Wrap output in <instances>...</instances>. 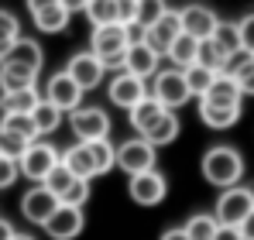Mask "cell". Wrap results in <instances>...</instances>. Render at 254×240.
<instances>
[{
	"mask_svg": "<svg viewBox=\"0 0 254 240\" xmlns=\"http://www.w3.org/2000/svg\"><path fill=\"white\" fill-rule=\"evenodd\" d=\"M199 168H203V179H206L210 185H216V189H230V185H241L244 158H241L237 148L216 144V148H210V151L203 155Z\"/></svg>",
	"mask_w": 254,
	"mask_h": 240,
	"instance_id": "obj_1",
	"label": "cell"
},
{
	"mask_svg": "<svg viewBox=\"0 0 254 240\" xmlns=\"http://www.w3.org/2000/svg\"><path fill=\"white\" fill-rule=\"evenodd\" d=\"M89 52L103 62V69H124V52H127V38H124V24H103L93 28L89 35Z\"/></svg>",
	"mask_w": 254,
	"mask_h": 240,
	"instance_id": "obj_2",
	"label": "cell"
},
{
	"mask_svg": "<svg viewBox=\"0 0 254 240\" xmlns=\"http://www.w3.org/2000/svg\"><path fill=\"white\" fill-rule=\"evenodd\" d=\"M148 93H151L165 110H179V107H186V103L192 100V93H189V86H186L182 69H158V72L151 76Z\"/></svg>",
	"mask_w": 254,
	"mask_h": 240,
	"instance_id": "obj_3",
	"label": "cell"
},
{
	"mask_svg": "<svg viewBox=\"0 0 254 240\" xmlns=\"http://www.w3.org/2000/svg\"><path fill=\"white\" fill-rule=\"evenodd\" d=\"M251 209H254V189H248V185H230V189H220L213 216L223 227H241Z\"/></svg>",
	"mask_w": 254,
	"mask_h": 240,
	"instance_id": "obj_4",
	"label": "cell"
},
{
	"mask_svg": "<svg viewBox=\"0 0 254 240\" xmlns=\"http://www.w3.org/2000/svg\"><path fill=\"white\" fill-rule=\"evenodd\" d=\"M158 161V148H151L144 137H130L124 144L114 148V165L124 172V175H137V172H148L155 168Z\"/></svg>",
	"mask_w": 254,
	"mask_h": 240,
	"instance_id": "obj_5",
	"label": "cell"
},
{
	"mask_svg": "<svg viewBox=\"0 0 254 240\" xmlns=\"http://www.w3.org/2000/svg\"><path fill=\"white\" fill-rule=\"evenodd\" d=\"M55 165H59V151H55V144L38 137V141H31L28 151L17 158V172L38 185V182H45V175H48Z\"/></svg>",
	"mask_w": 254,
	"mask_h": 240,
	"instance_id": "obj_6",
	"label": "cell"
},
{
	"mask_svg": "<svg viewBox=\"0 0 254 240\" xmlns=\"http://www.w3.org/2000/svg\"><path fill=\"white\" fill-rule=\"evenodd\" d=\"M127 196L137 206H158L169 196V182H165V175L158 168H148V172L127 175Z\"/></svg>",
	"mask_w": 254,
	"mask_h": 240,
	"instance_id": "obj_7",
	"label": "cell"
},
{
	"mask_svg": "<svg viewBox=\"0 0 254 240\" xmlns=\"http://www.w3.org/2000/svg\"><path fill=\"white\" fill-rule=\"evenodd\" d=\"M69 127H72L76 141H103V137H110L114 123L100 107H76L69 114Z\"/></svg>",
	"mask_w": 254,
	"mask_h": 240,
	"instance_id": "obj_8",
	"label": "cell"
},
{
	"mask_svg": "<svg viewBox=\"0 0 254 240\" xmlns=\"http://www.w3.org/2000/svg\"><path fill=\"white\" fill-rule=\"evenodd\" d=\"M83 227H86L83 209H79V206H62V202H59V209L48 216V223H45L42 230L52 240H76L79 234H83Z\"/></svg>",
	"mask_w": 254,
	"mask_h": 240,
	"instance_id": "obj_9",
	"label": "cell"
},
{
	"mask_svg": "<svg viewBox=\"0 0 254 240\" xmlns=\"http://www.w3.org/2000/svg\"><path fill=\"white\" fill-rule=\"evenodd\" d=\"M65 72H69V79L76 82L83 93H89V89H96L100 82H103V76H107V69H103V62L93 55V52H76L72 59H69V65H65Z\"/></svg>",
	"mask_w": 254,
	"mask_h": 240,
	"instance_id": "obj_10",
	"label": "cell"
},
{
	"mask_svg": "<svg viewBox=\"0 0 254 240\" xmlns=\"http://www.w3.org/2000/svg\"><path fill=\"white\" fill-rule=\"evenodd\" d=\"M45 100L55 103L62 114H72L76 107H83V89L69 79V72L62 69V72H55L52 79L45 82Z\"/></svg>",
	"mask_w": 254,
	"mask_h": 240,
	"instance_id": "obj_11",
	"label": "cell"
},
{
	"mask_svg": "<svg viewBox=\"0 0 254 240\" xmlns=\"http://www.w3.org/2000/svg\"><path fill=\"white\" fill-rule=\"evenodd\" d=\"M55 209H59V196H52L42 182H38V185H31V189L21 196V216H24L28 223L45 227V223H48V216H52Z\"/></svg>",
	"mask_w": 254,
	"mask_h": 240,
	"instance_id": "obj_12",
	"label": "cell"
},
{
	"mask_svg": "<svg viewBox=\"0 0 254 240\" xmlns=\"http://www.w3.org/2000/svg\"><path fill=\"white\" fill-rule=\"evenodd\" d=\"M107 96H110L114 107L130 110L134 103H141V100L148 96V82L137 79V76H130V72H117V76L110 79V86H107Z\"/></svg>",
	"mask_w": 254,
	"mask_h": 240,
	"instance_id": "obj_13",
	"label": "cell"
},
{
	"mask_svg": "<svg viewBox=\"0 0 254 240\" xmlns=\"http://www.w3.org/2000/svg\"><path fill=\"white\" fill-rule=\"evenodd\" d=\"M158 69H162V55H158L148 41H141V45H127L124 69H121V72H130V76H137V79L148 82Z\"/></svg>",
	"mask_w": 254,
	"mask_h": 240,
	"instance_id": "obj_14",
	"label": "cell"
},
{
	"mask_svg": "<svg viewBox=\"0 0 254 240\" xmlns=\"http://www.w3.org/2000/svg\"><path fill=\"white\" fill-rule=\"evenodd\" d=\"M179 24H182V35H192L196 41H206L213 35V28L220 24V17L210 7H203V3H189V7L179 10Z\"/></svg>",
	"mask_w": 254,
	"mask_h": 240,
	"instance_id": "obj_15",
	"label": "cell"
},
{
	"mask_svg": "<svg viewBox=\"0 0 254 240\" xmlns=\"http://www.w3.org/2000/svg\"><path fill=\"white\" fill-rule=\"evenodd\" d=\"M179 35H182V24H179V10H172V7H169V10H165V14H162V17H158V21H155V24L148 28L144 41H148V45H151V48H155L158 55H165V52H169V45L179 38Z\"/></svg>",
	"mask_w": 254,
	"mask_h": 240,
	"instance_id": "obj_16",
	"label": "cell"
},
{
	"mask_svg": "<svg viewBox=\"0 0 254 240\" xmlns=\"http://www.w3.org/2000/svg\"><path fill=\"white\" fill-rule=\"evenodd\" d=\"M0 62H14V65H24V69H31V72H42V65H45V52H42V45L38 41H31V38H21L14 41L3 55H0Z\"/></svg>",
	"mask_w": 254,
	"mask_h": 240,
	"instance_id": "obj_17",
	"label": "cell"
},
{
	"mask_svg": "<svg viewBox=\"0 0 254 240\" xmlns=\"http://www.w3.org/2000/svg\"><path fill=\"white\" fill-rule=\"evenodd\" d=\"M199 100L216 103V107H241V103H244V93H241V86L234 82L230 72H216L213 82H210V89H206Z\"/></svg>",
	"mask_w": 254,
	"mask_h": 240,
	"instance_id": "obj_18",
	"label": "cell"
},
{
	"mask_svg": "<svg viewBox=\"0 0 254 240\" xmlns=\"http://www.w3.org/2000/svg\"><path fill=\"white\" fill-rule=\"evenodd\" d=\"M59 161L72 172V179H83V182H93V179H96V165H93L89 148H86L83 141H76L72 148H65V151L59 155Z\"/></svg>",
	"mask_w": 254,
	"mask_h": 240,
	"instance_id": "obj_19",
	"label": "cell"
},
{
	"mask_svg": "<svg viewBox=\"0 0 254 240\" xmlns=\"http://www.w3.org/2000/svg\"><path fill=\"white\" fill-rule=\"evenodd\" d=\"M179 130H182V123H179V114L175 110H165L162 117L155 120L144 134H137V137H144L151 148H165V144H172L175 137H179Z\"/></svg>",
	"mask_w": 254,
	"mask_h": 240,
	"instance_id": "obj_20",
	"label": "cell"
},
{
	"mask_svg": "<svg viewBox=\"0 0 254 240\" xmlns=\"http://www.w3.org/2000/svg\"><path fill=\"white\" fill-rule=\"evenodd\" d=\"M38 100H42L38 86H28V89H7V93H0V110H3V114H31V110L38 107Z\"/></svg>",
	"mask_w": 254,
	"mask_h": 240,
	"instance_id": "obj_21",
	"label": "cell"
},
{
	"mask_svg": "<svg viewBox=\"0 0 254 240\" xmlns=\"http://www.w3.org/2000/svg\"><path fill=\"white\" fill-rule=\"evenodd\" d=\"M162 114H165V107H162V103H158V100H155V96L148 93V96H144L141 103H134V107L127 110V120H130V127H134L137 134H144V130H148V127L155 123V120L162 117Z\"/></svg>",
	"mask_w": 254,
	"mask_h": 240,
	"instance_id": "obj_22",
	"label": "cell"
},
{
	"mask_svg": "<svg viewBox=\"0 0 254 240\" xmlns=\"http://www.w3.org/2000/svg\"><path fill=\"white\" fill-rule=\"evenodd\" d=\"M199 120L213 127V130H227L241 120V107H216V103H206L199 100Z\"/></svg>",
	"mask_w": 254,
	"mask_h": 240,
	"instance_id": "obj_23",
	"label": "cell"
},
{
	"mask_svg": "<svg viewBox=\"0 0 254 240\" xmlns=\"http://www.w3.org/2000/svg\"><path fill=\"white\" fill-rule=\"evenodd\" d=\"M62 117H65V114H62V110H59L55 103H48V100L42 96V100H38V107L31 110V123H35V134H38V137H48V134H55V130L62 127Z\"/></svg>",
	"mask_w": 254,
	"mask_h": 240,
	"instance_id": "obj_24",
	"label": "cell"
},
{
	"mask_svg": "<svg viewBox=\"0 0 254 240\" xmlns=\"http://www.w3.org/2000/svg\"><path fill=\"white\" fill-rule=\"evenodd\" d=\"M227 72L234 76V82L241 86V93H244V96H254V55L237 52V55L227 62Z\"/></svg>",
	"mask_w": 254,
	"mask_h": 240,
	"instance_id": "obj_25",
	"label": "cell"
},
{
	"mask_svg": "<svg viewBox=\"0 0 254 240\" xmlns=\"http://www.w3.org/2000/svg\"><path fill=\"white\" fill-rule=\"evenodd\" d=\"M28 86H38V72H31L24 65H14V62H0V93L28 89Z\"/></svg>",
	"mask_w": 254,
	"mask_h": 240,
	"instance_id": "obj_26",
	"label": "cell"
},
{
	"mask_svg": "<svg viewBox=\"0 0 254 240\" xmlns=\"http://www.w3.org/2000/svg\"><path fill=\"white\" fill-rule=\"evenodd\" d=\"M31 21H35V28L45 31V35H59V31H65V28H69L72 14H69L65 7L52 3V7H45V10H38V14H31Z\"/></svg>",
	"mask_w": 254,
	"mask_h": 240,
	"instance_id": "obj_27",
	"label": "cell"
},
{
	"mask_svg": "<svg viewBox=\"0 0 254 240\" xmlns=\"http://www.w3.org/2000/svg\"><path fill=\"white\" fill-rule=\"evenodd\" d=\"M196 48H199V41L192 38V35H179V38L169 45V62L175 69H189V65H196Z\"/></svg>",
	"mask_w": 254,
	"mask_h": 240,
	"instance_id": "obj_28",
	"label": "cell"
},
{
	"mask_svg": "<svg viewBox=\"0 0 254 240\" xmlns=\"http://www.w3.org/2000/svg\"><path fill=\"white\" fill-rule=\"evenodd\" d=\"M210 41L227 55V59H234L237 52H241V35H237V21H220L216 28H213Z\"/></svg>",
	"mask_w": 254,
	"mask_h": 240,
	"instance_id": "obj_29",
	"label": "cell"
},
{
	"mask_svg": "<svg viewBox=\"0 0 254 240\" xmlns=\"http://www.w3.org/2000/svg\"><path fill=\"white\" fill-rule=\"evenodd\" d=\"M83 14L89 17V24H93V28H103V24H121V21H117V0H89Z\"/></svg>",
	"mask_w": 254,
	"mask_h": 240,
	"instance_id": "obj_30",
	"label": "cell"
},
{
	"mask_svg": "<svg viewBox=\"0 0 254 240\" xmlns=\"http://www.w3.org/2000/svg\"><path fill=\"white\" fill-rule=\"evenodd\" d=\"M216 227H220V223H216V216H213V213H196V216H189V220H186V227H182V230H186V237H189V240H213Z\"/></svg>",
	"mask_w": 254,
	"mask_h": 240,
	"instance_id": "obj_31",
	"label": "cell"
},
{
	"mask_svg": "<svg viewBox=\"0 0 254 240\" xmlns=\"http://www.w3.org/2000/svg\"><path fill=\"white\" fill-rule=\"evenodd\" d=\"M227 62H230V59H227L210 38L199 41V48H196V65H206L210 72H227Z\"/></svg>",
	"mask_w": 254,
	"mask_h": 240,
	"instance_id": "obj_32",
	"label": "cell"
},
{
	"mask_svg": "<svg viewBox=\"0 0 254 240\" xmlns=\"http://www.w3.org/2000/svg\"><path fill=\"white\" fill-rule=\"evenodd\" d=\"M86 148H89V158L96 165V175H107L110 168H114V144L103 137V141H83Z\"/></svg>",
	"mask_w": 254,
	"mask_h": 240,
	"instance_id": "obj_33",
	"label": "cell"
},
{
	"mask_svg": "<svg viewBox=\"0 0 254 240\" xmlns=\"http://www.w3.org/2000/svg\"><path fill=\"white\" fill-rule=\"evenodd\" d=\"M72 182H76V179H72V172H69V168H65V165L59 161V165H55V168H52V172L45 175L42 185L48 189V192H52V196H59V199H62V196L69 192V185H72Z\"/></svg>",
	"mask_w": 254,
	"mask_h": 240,
	"instance_id": "obj_34",
	"label": "cell"
},
{
	"mask_svg": "<svg viewBox=\"0 0 254 240\" xmlns=\"http://www.w3.org/2000/svg\"><path fill=\"white\" fill-rule=\"evenodd\" d=\"M182 76H186V86H189V93L199 100V96L210 89V82H213V76H216V72H210L206 65H189V69H182Z\"/></svg>",
	"mask_w": 254,
	"mask_h": 240,
	"instance_id": "obj_35",
	"label": "cell"
},
{
	"mask_svg": "<svg viewBox=\"0 0 254 240\" xmlns=\"http://www.w3.org/2000/svg\"><path fill=\"white\" fill-rule=\"evenodd\" d=\"M165 10H169L165 0H137V7H134V21H137L141 28H151Z\"/></svg>",
	"mask_w": 254,
	"mask_h": 240,
	"instance_id": "obj_36",
	"label": "cell"
},
{
	"mask_svg": "<svg viewBox=\"0 0 254 240\" xmlns=\"http://www.w3.org/2000/svg\"><path fill=\"white\" fill-rule=\"evenodd\" d=\"M0 127L10 130V134H21V137H28V141H38L35 123H31V114H3V117H0Z\"/></svg>",
	"mask_w": 254,
	"mask_h": 240,
	"instance_id": "obj_37",
	"label": "cell"
},
{
	"mask_svg": "<svg viewBox=\"0 0 254 240\" xmlns=\"http://www.w3.org/2000/svg\"><path fill=\"white\" fill-rule=\"evenodd\" d=\"M28 144H31L28 137H21V134H10V130H3V127H0V155H3V158L17 161L21 155H24V151H28Z\"/></svg>",
	"mask_w": 254,
	"mask_h": 240,
	"instance_id": "obj_38",
	"label": "cell"
},
{
	"mask_svg": "<svg viewBox=\"0 0 254 240\" xmlns=\"http://www.w3.org/2000/svg\"><path fill=\"white\" fill-rule=\"evenodd\" d=\"M21 38V21L10 14V10H0V55Z\"/></svg>",
	"mask_w": 254,
	"mask_h": 240,
	"instance_id": "obj_39",
	"label": "cell"
},
{
	"mask_svg": "<svg viewBox=\"0 0 254 240\" xmlns=\"http://www.w3.org/2000/svg\"><path fill=\"white\" fill-rule=\"evenodd\" d=\"M86 199H89V182H83V179H76V182H72V185H69V192H65V196H62V206H79V209H83L86 206Z\"/></svg>",
	"mask_w": 254,
	"mask_h": 240,
	"instance_id": "obj_40",
	"label": "cell"
},
{
	"mask_svg": "<svg viewBox=\"0 0 254 240\" xmlns=\"http://www.w3.org/2000/svg\"><path fill=\"white\" fill-rule=\"evenodd\" d=\"M237 35H241V52L254 55V10L237 21Z\"/></svg>",
	"mask_w": 254,
	"mask_h": 240,
	"instance_id": "obj_41",
	"label": "cell"
},
{
	"mask_svg": "<svg viewBox=\"0 0 254 240\" xmlns=\"http://www.w3.org/2000/svg\"><path fill=\"white\" fill-rule=\"evenodd\" d=\"M17 161H10V158H3L0 155V189H10L14 182H17Z\"/></svg>",
	"mask_w": 254,
	"mask_h": 240,
	"instance_id": "obj_42",
	"label": "cell"
},
{
	"mask_svg": "<svg viewBox=\"0 0 254 240\" xmlns=\"http://www.w3.org/2000/svg\"><path fill=\"white\" fill-rule=\"evenodd\" d=\"M144 35H148V28H141L137 21H127V24H124V38H127V45H141V41H144Z\"/></svg>",
	"mask_w": 254,
	"mask_h": 240,
	"instance_id": "obj_43",
	"label": "cell"
},
{
	"mask_svg": "<svg viewBox=\"0 0 254 240\" xmlns=\"http://www.w3.org/2000/svg\"><path fill=\"white\" fill-rule=\"evenodd\" d=\"M134 7H137V0H117V21L121 24L134 21Z\"/></svg>",
	"mask_w": 254,
	"mask_h": 240,
	"instance_id": "obj_44",
	"label": "cell"
},
{
	"mask_svg": "<svg viewBox=\"0 0 254 240\" xmlns=\"http://www.w3.org/2000/svg\"><path fill=\"white\" fill-rule=\"evenodd\" d=\"M213 240H241V230L237 227H216V234H213Z\"/></svg>",
	"mask_w": 254,
	"mask_h": 240,
	"instance_id": "obj_45",
	"label": "cell"
},
{
	"mask_svg": "<svg viewBox=\"0 0 254 240\" xmlns=\"http://www.w3.org/2000/svg\"><path fill=\"white\" fill-rule=\"evenodd\" d=\"M237 230H241V240H254V209L244 216V223H241Z\"/></svg>",
	"mask_w": 254,
	"mask_h": 240,
	"instance_id": "obj_46",
	"label": "cell"
},
{
	"mask_svg": "<svg viewBox=\"0 0 254 240\" xmlns=\"http://www.w3.org/2000/svg\"><path fill=\"white\" fill-rule=\"evenodd\" d=\"M86 3H89V0H59V7H65L69 14H79V10H86Z\"/></svg>",
	"mask_w": 254,
	"mask_h": 240,
	"instance_id": "obj_47",
	"label": "cell"
},
{
	"mask_svg": "<svg viewBox=\"0 0 254 240\" xmlns=\"http://www.w3.org/2000/svg\"><path fill=\"white\" fill-rule=\"evenodd\" d=\"M24 3H28V10H31V14H38V10L52 7V3H59V0H24Z\"/></svg>",
	"mask_w": 254,
	"mask_h": 240,
	"instance_id": "obj_48",
	"label": "cell"
},
{
	"mask_svg": "<svg viewBox=\"0 0 254 240\" xmlns=\"http://www.w3.org/2000/svg\"><path fill=\"white\" fill-rule=\"evenodd\" d=\"M158 240H189V237H186V230H182V227H172V230H165Z\"/></svg>",
	"mask_w": 254,
	"mask_h": 240,
	"instance_id": "obj_49",
	"label": "cell"
},
{
	"mask_svg": "<svg viewBox=\"0 0 254 240\" xmlns=\"http://www.w3.org/2000/svg\"><path fill=\"white\" fill-rule=\"evenodd\" d=\"M14 234H17V230H14V223H10V220H0V240H10Z\"/></svg>",
	"mask_w": 254,
	"mask_h": 240,
	"instance_id": "obj_50",
	"label": "cell"
},
{
	"mask_svg": "<svg viewBox=\"0 0 254 240\" xmlns=\"http://www.w3.org/2000/svg\"><path fill=\"white\" fill-rule=\"evenodd\" d=\"M10 240H35V237H28V234H14Z\"/></svg>",
	"mask_w": 254,
	"mask_h": 240,
	"instance_id": "obj_51",
	"label": "cell"
}]
</instances>
